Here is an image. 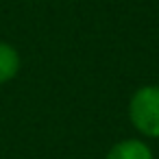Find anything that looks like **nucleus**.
<instances>
[{
  "instance_id": "nucleus-1",
  "label": "nucleus",
  "mask_w": 159,
  "mask_h": 159,
  "mask_svg": "<svg viewBox=\"0 0 159 159\" xmlns=\"http://www.w3.org/2000/svg\"><path fill=\"white\" fill-rule=\"evenodd\" d=\"M129 122L146 139H159V85H142L129 100Z\"/></svg>"
},
{
  "instance_id": "nucleus-2",
  "label": "nucleus",
  "mask_w": 159,
  "mask_h": 159,
  "mask_svg": "<svg viewBox=\"0 0 159 159\" xmlns=\"http://www.w3.org/2000/svg\"><path fill=\"white\" fill-rule=\"evenodd\" d=\"M105 159H155V152H152V148L144 139L126 137V139L116 142L107 150Z\"/></svg>"
},
{
  "instance_id": "nucleus-3",
  "label": "nucleus",
  "mask_w": 159,
  "mask_h": 159,
  "mask_svg": "<svg viewBox=\"0 0 159 159\" xmlns=\"http://www.w3.org/2000/svg\"><path fill=\"white\" fill-rule=\"evenodd\" d=\"M20 68H22V57L18 52V48L9 42L0 39V85L13 81L18 76Z\"/></svg>"
}]
</instances>
